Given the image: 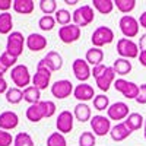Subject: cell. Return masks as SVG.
I'll list each match as a JSON object with an SVG mask.
<instances>
[{
  "instance_id": "603a6c76",
  "label": "cell",
  "mask_w": 146,
  "mask_h": 146,
  "mask_svg": "<svg viewBox=\"0 0 146 146\" xmlns=\"http://www.w3.org/2000/svg\"><path fill=\"white\" fill-rule=\"evenodd\" d=\"M124 124L129 127V130L133 133V131H136L139 130L143 124H145V118L142 117V114L139 113H130L129 117L124 120Z\"/></svg>"
},
{
  "instance_id": "ffe728a7",
  "label": "cell",
  "mask_w": 146,
  "mask_h": 146,
  "mask_svg": "<svg viewBox=\"0 0 146 146\" xmlns=\"http://www.w3.org/2000/svg\"><path fill=\"white\" fill-rule=\"evenodd\" d=\"M27 47L31 51H41L47 47V38L41 34H29L27 36Z\"/></svg>"
},
{
  "instance_id": "7bdbcfd3",
  "label": "cell",
  "mask_w": 146,
  "mask_h": 146,
  "mask_svg": "<svg viewBox=\"0 0 146 146\" xmlns=\"http://www.w3.org/2000/svg\"><path fill=\"white\" fill-rule=\"evenodd\" d=\"M3 75H5V73L0 70V94H6L7 89H9V88H7V82L5 80Z\"/></svg>"
},
{
  "instance_id": "ee69618b",
  "label": "cell",
  "mask_w": 146,
  "mask_h": 146,
  "mask_svg": "<svg viewBox=\"0 0 146 146\" xmlns=\"http://www.w3.org/2000/svg\"><path fill=\"white\" fill-rule=\"evenodd\" d=\"M12 6H13V2H12V0H0V10L3 12H7Z\"/></svg>"
},
{
  "instance_id": "d590c367",
  "label": "cell",
  "mask_w": 146,
  "mask_h": 146,
  "mask_svg": "<svg viewBox=\"0 0 146 146\" xmlns=\"http://www.w3.org/2000/svg\"><path fill=\"white\" fill-rule=\"evenodd\" d=\"M94 108L98 110V111H104V110L110 108V100L108 96L101 94V95H96L94 98Z\"/></svg>"
},
{
  "instance_id": "e575fe53",
  "label": "cell",
  "mask_w": 146,
  "mask_h": 146,
  "mask_svg": "<svg viewBox=\"0 0 146 146\" xmlns=\"http://www.w3.org/2000/svg\"><path fill=\"white\" fill-rule=\"evenodd\" d=\"M54 19H56V22L58 23V25L66 27V25H70L72 15H70V12H69V10H66V9H57Z\"/></svg>"
},
{
  "instance_id": "b9f144b4",
  "label": "cell",
  "mask_w": 146,
  "mask_h": 146,
  "mask_svg": "<svg viewBox=\"0 0 146 146\" xmlns=\"http://www.w3.org/2000/svg\"><path fill=\"white\" fill-rule=\"evenodd\" d=\"M105 69H107V66H105V64H98V66H95V67L92 69V76L96 79V78L101 76L102 73L105 72Z\"/></svg>"
},
{
  "instance_id": "cb8c5ba5",
  "label": "cell",
  "mask_w": 146,
  "mask_h": 146,
  "mask_svg": "<svg viewBox=\"0 0 146 146\" xmlns=\"http://www.w3.org/2000/svg\"><path fill=\"white\" fill-rule=\"evenodd\" d=\"M102 58H104V53L101 48H96V47H92L86 51V56H85V60L88 62V64H92L94 67L98 66V64H102Z\"/></svg>"
},
{
  "instance_id": "1f68e13d",
  "label": "cell",
  "mask_w": 146,
  "mask_h": 146,
  "mask_svg": "<svg viewBox=\"0 0 146 146\" xmlns=\"http://www.w3.org/2000/svg\"><path fill=\"white\" fill-rule=\"evenodd\" d=\"M114 6L121 13H130L136 7V0H114Z\"/></svg>"
},
{
  "instance_id": "f546056e",
  "label": "cell",
  "mask_w": 146,
  "mask_h": 146,
  "mask_svg": "<svg viewBox=\"0 0 146 146\" xmlns=\"http://www.w3.org/2000/svg\"><path fill=\"white\" fill-rule=\"evenodd\" d=\"M16 62H18V57H13L12 54H9L7 51H5V53L0 54V67L5 69L6 72H7L10 67L13 69V67L16 66Z\"/></svg>"
},
{
  "instance_id": "2e32d148",
  "label": "cell",
  "mask_w": 146,
  "mask_h": 146,
  "mask_svg": "<svg viewBox=\"0 0 146 146\" xmlns=\"http://www.w3.org/2000/svg\"><path fill=\"white\" fill-rule=\"evenodd\" d=\"M73 121H75V115H73L70 111L64 110L58 114L57 117V121H56V127H57V131L64 135V133H70L73 130Z\"/></svg>"
},
{
  "instance_id": "8d00e7d4",
  "label": "cell",
  "mask_w": 146,
  "mask_h": 146,
  "mask_svg": "<svg viewBox=\"0 0 146 146\" xmlns=\"http://www.w3.org/2000/svg\"><path fill=\"white\" fill-rule=\"evenodd\" d=\"M40 9L44 12L45 15H50L56 13L57 12V2L56 0H41L40 2Z\"/></svg>"
},
{
  "instance_id": "9c48e42d",
  "label": "cell",
  "mask_w": 146,
  "mask_h": 146,
  "mask_svg": "<svg viewBox=\"0 0 146 146\" xmlns=\"http://www.w3.org/2000/svg\"><path fill=\"white\" fill-rule=\"evenodd\" d=\"M91 127L95 136H105L111 131V120L105 115H94L91 118Z\"/></svg>"
},
{
  "instance_id": "4fadbf2b",
  "label": "cell",
  "mask_w": 146,
  "mask_h": 146,
  "mask_svg": "<svg viewBox=\"0 0 146 146\" xmlns=\"http://www.w3.org/2000/svg\"><path fill=\"white\" fill-rule=\"evenodd\" d=\"M51 75H53V72H50L47 67L36 66V72H35V75L32 78L34 86L38 88L40 91L47 89V86L50 85V80H51Z\"/></svg>"
},
{
  "instance_id": "6da1fadb",
  "label": "cell",
  "mask_w": 146,
  "mask_h": 146,
  "mask_svg": "<svg viewBox=\"0 0 146 146\" xmlns=\"http://www.w3.org/2000/svg\"><path fill=\"white\" fill-rule=\"evenodd\" d=\"M56 113V104L53 101H40L34 105H29L27 110V118L32 123H38L42 118L53 117Z\"/></svg>"
},
{
  "instance_id": "8fae6325",
  "label": "cell",
  "mask_w": 146,
  "mask_h": 146,
  "mask_svg": "<svg viewBox=\"0 0 146 146\" xmlns=\"http://www.w3.org/2000/svg\"><path fill=\"white\" fill-rule=\"evenodd\" d=\"M75 91L73 89V83L67 79H62V80H57L51 85V94L54 98L57 100H64L67 96H70V94Z\"/></svg>"
},
{
  "instance_id": "30bf717a",
  "label": "cell",
  "mask_w": 146,
  "mask_h": 146,
  "mask_svg": "<svg viewBox=\"0 0 146 146\" xmlns=\"http://www.w3.org/2000/svg\"><path fill=\"white\" fill-rule=\"evenodd\" d=\"M73 73H75V78L80 82V83H86V80L91 78L92 70L89 69V64L86 60L83 58H76L72 64Z\"/></svg>"
},
{
  "instance_id": "8992f818",
  "label": "cell",
  "mask_w": 146,
  "mask_h": 146,
  "mask_svg": "<svg viewBox=\"0 0 146 146\" xmlns=\"http://www.w3.org/2000/svg\"><path fill=\"white\" fill-rule=\"evenodd\" d=\"M139 45L129 38H120L117 41V53L121 58H136L139 57Z\"/></svg>"
},
{
  "instance_id": "7a4b0ae2",
  "label": "cell",
  "mask_w": 146,
  "mask_h": 146,
  "mask_svg": "<svg viewBox=\"0 0 146 146\" xmlns=\"http://www.w3.org/2000/svg\"><path fill=\"white\" fill-rule=\"evenodd\" d=\"M94 18H95V13H94V9H92L91 5H83V6L78 7V9L72 13L73 23H75V25H78L79 28L88 27L89 23L94 21Z\"/></svg>"
},
{
  "instance_id": "60d3db41",
  "label": "cell",
  "mask_w": 146,
  "mask_h": 146,
  "mask_svg": "<svg viewBox=\"0 0 146 146\" xmlns=\"http://www.w3.org/2000/svg\"><path fill=\"white\" fill-rule=\"evenodd\" d=\"M136 102L137 104H146V83L140 85L139 86V95H137V98H136Z\"/></svg>"
},
{
  "instance_id": "f6af8a7d",
  "label": "cell",
  "mask_w": 146,
  "mask_h": 146,
  "mask_svg": "<svg viewBox=\"0 0 146 146\" xmlns=\"http://www.w3.org/2000/svg\"><path fill=\"white\" fill-rule=\"evenodd\" d=\"M139 48H140V51H146V32L143 35H140V38H139Z\"/></svg>"
},
{
  "instance_id": "ab89813d",
  "label": "cell",
  "mask_w": 146,
  "mask_h": 146,
  "mask_svg": "<svg viewBox=\"0 0 146 146\" xmlns=\"http://www.w3.org/2000/svg\"><path fill=\"white\" fill-rule=\"evenodd\" d=\"M15 137H12V135L9 131H5L0 129V146H10L13 143Z\"/></svg>"
},
{
  "instance_id": "3957f363",
  "label": "cell",
  "mask_w": 146,
  "mask_h": 146,
  "mask_svg": "<svg viewBox=\"0 0 146 146\" xmlns=\"http://www.w3.org/2000/svg\"><path fill=\"white\" fill-rule=\"evenodd\" d=\"M10 79L16 85V88L27 89L31 82V75H29L28 67L25 64H16L10 72Z\"/></svg>"
},
{
  "instance_id": "ac0fdd59",
  "label": "cell",
  "mask_w": 146,
  "mask_h": 146,
  "mask_svg": "<svg viewBox=\"0 0 146 146\" xmlns=\"http://www.w3.org/2000/svg\"><path fill=\"white\" fill-rule=\"evenodd\" d=\"M19 124V117L13 111H3L0 114V129L7 131V130H13Z\"/></svg>"
},
{
  "instance_id": "d6986e66",
  "label": "cell",
  "mask_w": 146,
  "mask_h": 146,
  "mask_svg": "<svg viewBox=\"0 0 146 146\" xmlns=\"http://www.w3.org/2000/svg\"><path fill=\"white\" fill-rule=\"evenodd\" d=\"M73 95H75V98L80 102H86V101H91L95 98V92H94V88L88 83H79L78 86L75 88L73 91Z\"/></svg>"
},
{
  "instance_id": "836d02e7",
  "label": "cell",
  "mask_w": 146,
  "mask_h": 146,
  "mask_svg": "<svg viewBox=\"0 0 146 146\" xmlns=\"http://www.w3.org/2000/svg\"><path fill=\"white\" fill-rule=\"evenodd\" d=\"M47 146H67V142L62 133L54 131L47 137Z\"/></svg>"
},
{
  "instance_id": "4dcf8cb0",
  "label": "cell",
  "mask_w": 146,
  "mask_h": 146,
  "mask_svg": "<svg viewBox=\"0 0 146 146\" xmlns=\"http://www.w3.org/2000/svg\"><path fill=\"white\" fill-rule=\"evenodd\" d=\"M23 100V91H21L19 88H9L6 92V101L9 104H19Z\"/></svg>"
},
{
  "instance_id": "52a82bcc",
  "label": "cell",
  "mask_w": 146,
  "mask_h": 146,
  "mask_svg": "<svg viewBox=\"0 0 146 146\" xmlns=\"http://www.w3.org/2000/svg\"><path fill=\"white\" fill-rule=\"evenodd\" d=\"M120 31L126 38H135V36L139 34V21L136 18H133L130 15H124L121 16L120 22H118Z\"/></svg>"
},
{
  "instance_id": "7dc6e473",
  "label": "cell",
  "mask_w": 146,
  "mask_h": 146,
  "mask_svg": "<svg viewBox=\"0 0 146 146\" xmlns=\"http://www.w3.org/2000/svg\"><path fill=\"white\" fill-rule=\"evenodd\" d=\"M64 3H66V5H69V6H75L78 2H76V0H64Z\"/></svg>"
},
{
  "instance_id": "c3c4849f",
  "label": "cell",
  "mask_w": 146,
  "mask_h": 146,
  "mask_svg": "<svg viewBox=\"0 0 146 146\" xmlns=\"http://www.w3.org/2000/svg\"><path fill=\"white\" fill-rule=\"evenodd\" d=\"M143 127H145V131H143V136H145V139H146V120H145V124H143Z\"/></svg>"
},
{
  "instance_id": "5b68a950",
  "label": "cell",
  "mask_w": 146,
  "mask_h": 146,
  "mask_svg": "<svg viewBox=\"0 0 146 146\" xmlns=\"http://www.w3.org/2000/svg\"><path fill=\"white\" fill-rule=\"evenodd\" d=\"M91 41H92L94 47L101 48V47H104L107 44H111L114 41V32L108 27H98L92 32Z\"/></svg>"
},
{
  "instance_id": "f1b7e54d",
  "label": "cell",
  "mask_w": 146,
  "mask_h": 146,
  "mask_svg": "<svg viewBox=\"0 0 146 146\" xmlns=\"http://www.w3.org/2000/svg\"><path fill=\"white\" fill-rule=\"evenodd\" d=\"M94 7L102 15H108L111 13L114 9V2L113 0H94L92 2Z\"/></svg>"
},
{
  "instance_id": "277c9868",
  "label": "cell",
  "mask_w": 146,
  "mask_h": 146,
  "mask_svg": "<svg viewBox=\"0 0 146 146\" xmlns=\"http://www.w3.org/2000/svg\"><path fill=\"white\" fill-rule=\"evenodd\" d=\"M27 42V38H23L22 32L13 31L7 35V42H6V51L12 54L13 57H19L23 51V44Z\"/></svg>"
},
{
  "instance_id": "83f0119b",
  "label": "cell",
  "mask_w": 146,
  "mask_h": 146,
  "mask_svg": "<svg viewBox=\"0 0 146 146\" xmlns=\"http://www.w3.org/2000/svg\"><path fill=\"white\" fill-rule=\"evenodd\" d=\"M23 101L29 102L31 105L40 102L41 101V91L38 88H35L34 85L32 86H28L27 89H23Z\"/></svg>"
},
{
  "instance_id": "f35d334b",
  "label": "cell",
  "mask_w": 146,
  "mask_h": 146,
  "mask_svg": "<svg viewBox=\"0 0 146 146\" xmlns=\"http://www.w3.org/2000/svg\"><path fill=\"white\" fill-rule=\"evenodd\" d=\"M95 145V135L92 131H83L79 137V146H94Z\"/></svg>"
},
{
  "instance_id": "7c38bea8",
  "label": "cell",
  "mask_w": 146,
  "mask_h": 146,
  "mask_svg": "<svg viewBox=\"0 0 146 146\" xmlns=\"http://www.w3.org/2000/svg\"><path fill=\"white\" fill-rule=\"evenodd\" d=\"M58 38L64 44H72L80 38V28L75 23H70L66 27H60L58 29Z\"/></svg>"
},
{
  "instance_id": "ba28073f",
  "label": "cell",
  "mask_w": 146,
  "mask_h": 146,
  "mask_svg": "<svg viewBox=\"0 0 146 146\" xmlns=\"http://www.w3.org/2000/svg\"><path fill=\"white\" fill-rule=\"evenodd\" d=\"M114 88L120 94H123V96L127 100H136L139 95V85H136L135 82H129L126 79H117L114 82Z\"/></svg>"
},
{
  "instance_id": "5bb4252c",
  "label": "cell",
  "mask_w": 146,
  "mask_h": 146,
  "mask_svg": "<svg viewBox=\"0 0 146 146\" xmlns=\"http://www.w3.org/2000/svg\"><path fill=\"white\" fill-rule=\"evenodd\" d=\"M38 66H44L50 72H57L63 66V57L57 51H50V53H47L45 57H42L38 62Z\"/></svg>"
},
{
  "instance_id": "4316f807",
  "label": "cell",
  "mask_w": 146,
  "mask_h": 146,
  "mask_svg": "<svg viewBox=\"0 0 146 146\" xmlns=\"http://www.w3.org/2000/svg\"><path fill=\"white\" fill-rule=\"evenodd\" d=\"M13 28V19H12V15L9 12H5V13H0V34L2 35H9L12 34Z\"/></svg>"
},
{
  "instance_id": "e0dca14e",
  "label": "cell",
  "mask_w": 146,
  "mask_h": 146,
  "mask_svg": "<svg viewBox=\"0 0 146 146\" xmlns=\"http://www.w3.org/2000/svg\"><path fill=\"white\" fill-rule=\"evenodd\" d=\"M95 82H96L98 88H100L102 92H107V91L110 89V86L113 85V82H115V72H114L113 66H111V67H108V66H107L105 72L102 73L101 76L96 78Z\"/></svg>"
},
{
  "instance_id": "d4e9b609",
  "label": "cell",
  "mask_w": 146,
  "mask_h": 146,
  "mask_svg": "<svg viewBox=\"0 0 146 146\" xmlns=\"http://www.w3.org/2000/svg\"><path fill=\"white\" fill-rule=\"evenodd\" d=\"M73 115H75V118L78 121H80V123H85V121L91 120V108L88 104L85 102H79L76 107H75V113H73Z\"/></svg>"
},
{
  "instance_id": "484cf974",
  "label": "cell",
  "mask_w": 146,
  "mask_h": 146,
  "mask_svg": "<svg viewBox=\"0 0 146 146\" xmlns=\"http://www.w3.org/2000/svg\"><path fill=\"white\" fill-rule=\"evenodd\" d=\"M113 69L115 72V75L126 76L131 72V62H129L127 58H115V62L113 63Z\"/></svg>"
},
{
  "instance_id": "9a60e30c",
  "label": "cell",
  "mask_w": 146,
  "mask_h": 146,
  "mask_svg": "<svg viewBox=\"0 0 146 146\" xmlns=\"http://www.w3.org/2000/svg\"><path fill=\"white\" fill-rule=\"evenodd\" d=\"M129 105L126 102H114L110 105V108L107 110V115L110 120H115V121H120V120H126L129 117Z\"/></svg>"
},
{
  "instance_id": "44dd1931",
  "label": "cell",
  "mask_w": 146,
  "mask_h": 146,
  "mask_svg": "<svg viewBox=\"0 0 146 146\" xmlns=\"http://www.w3.org/2000/svg\"><path fill=\"white\" fill-rule=\"evenodd\" d=\"M130 135H131V131L124 124V121L123 123H117L114 127H111V131H110V136H111L114 142H121V140L127 139Z\"/></svg>"
},
{
  "instance_id": "7402d4cb",
  "label": "cell",
  "mask_w": 146,
  "mask_h": 146,
  "mask_svg": "<svg viewBox=\"0 0 146 146\" xmlns=\"http://www.w3.org/2000/svg\"><path fill=\"white\" fill-rule=\"evenodd\" d=\"M34 0H13V10L21 15H29L34 12Z\"/></svg>"
},
{
  "instance_id": "bcb514c9",
  "label": "cell",
  "mask_w": 146,
  "mask_h": 146,
  "mask_svg": "<svg viewBox=\"0 0 146 146\" xmlns=\"http://www.w3.org/2000/svg\"><path fill=\"white\" fill-rule=\"evenodd\" d=\"M137 21H139V25H140L142 28L146 29V12H143V13L140 15V18H139Z\"/></svg>"
},
{
  "instance_id": "74e56055",
  "label": "cell",
  "mask_w": 146,
  "mask_h": 146,
  "mask_svg": "<svg viewBox=\"0 0 146 146\" xmlns=\"http://www.w3.org/2000/svg\"><path fill=\"white\" fill-rule=\"evenodd\" d=\"M56 25V19L50 15H44L40 21H38V27L42 29V31H51Z\"/></svg>"
},
{
  "instance_id": "d6a6232c",
  "label": "cell",
  "mask_w": 146,
  "mask_h": 146,
  "mask_svg": "<svg viewBox=\"0 0 146 146\" xmlns=\"http://www.w3.org/2000/svg\"><path fill=\"white\" fill-rule=\"evenodd\" d=\"M13 146H34V140H32L29 133L21 131V133H18V135L15 136Z\"/></svg>"
}]
</instances>
